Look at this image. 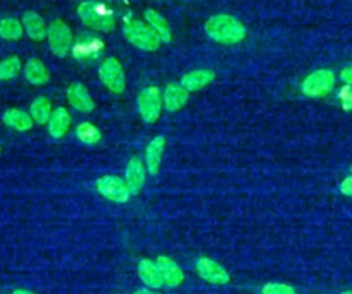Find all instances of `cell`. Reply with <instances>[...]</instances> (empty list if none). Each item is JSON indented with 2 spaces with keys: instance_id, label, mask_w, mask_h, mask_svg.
I'll return each instance as SVG.
<instances>
[{
  "instance_id": "1",
  "label": "cell",
  "mask_w": 352,
  "mask_h": 294,
  "mask_svg": "<svg viewBox=\"0 0 352 294\" xmlns=\"http://www.w3.org/2000/svg\"><path fill=\"white\" fill-rule=\"evenodd\" d=\"M206 34L220 44H235L243 40L246 34L245 26L234 16L219 14L209 18L205 23Z\"/></svg>"
},
{
  "instance_id": "2",
  "label": "cell",
  "mask_w": 352,
  "mask_h": 294,
  "mask_svg": "<svg viewBox=\"0 0 352 294\" xmlns=\"http://www.w3.org/2000/svg\"><path fill=\"white\" fill-rule=\"evenodd\" d=\"M77 14L88 27L98 32H111L116 26L114 12L99 1H82L77 8Z\"/></svg>"
},
{
  "instance_id": "3",
  "label": "cell",
  "mask_w": 352,
  "mask_h": 294,
  "mask_svg": "<svg viewBox=\"0 0 352 294\" xmlns=\"http://www.w3.org/2000/svg\"><path fill=\"white\" fill-rule=\"evenodd\" d=\"M124 36L132 45L143 51H157L161 45V40L154 30L140 21L125 22Z\"/></svg>"
},
{
  "instance_id": "4",
  "label": "cell",
  "mask_w": 352,
  "mask_h": 294,
  "mask_svg": "<svg viewBox=\"0 0 352 294\" xmlns=\"http://www.w3.org/2000/svg\"><path fill=\"white\" fill-rule=\"evenodd\" d=\"M47 40L50 49L58 58H65L72 52L73 34L70 27L60 19L51 22L47 30Z\"/></svg>"
},
{
  "instance_id": "5",
  "label": "cell",
  "mask_w": 352,
  "mask_h": 294,
  "mask_svg": "<svg viewBox=\"0 0 352 294\" xmlns=\"http://www.w3.org/2000/svg\"><path fill=\"white\" fill-rule=\"evenodd\" d=\"M162 96L157 87H146L138 96V110L142 120L147 124H154L162 111Z\"/></svg>"
},
{
  "instance_id": "6",
  "label": "cell",
  "mask_w": 352,
  "mask_h": 294,
  "mask_svg": "<svg viewBox=\"0 0 352 294\" xmlns=\"http://www.w3.org/2000/svg\"><path fill=\"white\" fill-rule=\"evenodd\" d=\"M102 84L114 93H122L125 91V73L118 59L109 56L106 58L98 70Z\"/></svg>"
},
{
  "instance_id": "7",
  "label": "cell",
  "mask_w": 352,
  "mask_h": 294,
  "mask_svg": "<svg viewBox=\"0 0 352 294\" xmlns=\"http://www.w3.org/2000/svg\"><path fill=\"white\" fill-rule=\"evenodd\" d=\"M96 190L102 196L116 203H125L132 195L126 183L121 177L113 174L99 177L96 180Z\"/></svg>"
},
{
  "instance_id": "8",
  "label": "cell",
  "mask_w": 352,
  "mask_h": 294,
  "mask_svg": "<svg viewBox=\"0 0 352 294\" xmlns=\"http://www.w3.org/2000/svg\"><path fill=\"white\" fill-rule=\"evenodd\" d=\"M334 74L330 70L320 69L307 76L301 84V91L309 98H319L329 93L334 87Z\"/></svg>"
},
{
  "instance_id": "9",
  "label": "cell",
  "mask_w": 352,
  "mask_h": 294,
  "mask_svg": "<svg viewBox=\"0 0 352 294\" xmlns=\"http://www.w3.org/2000/svg\"><path fill=\"white\" fill-rule=\"evenodd\" d=\"M103 49L104 44L98 36L85 33L81 34L76 43H73L72 54L77 60L82 63H91L100 56Z\"/></svg>"
},
{
  "instance_id": "10",
  "label": "cell",
  "mask_w": 352,
  "mask_h": 294,
  "mask_svg": "<svg viewBox=\"0 0 352 294\" xmlns=\"http://www.w3.org/2000/svg\"><path fill=\"white\" fill-rule=\"evenodd\" d=\"M195 269L199 278L208 283L226 284L230 282V273L226 271V268L208 257L198 258L195 262Z\"/></svg>"
},
{
  "instance_id": "11",
  "label": "cell",
  "mask_w": 352,
  "mask_h": 294,
  "mask_svg": "<svg viewBox=\"0 0 352 294\" xmlns=\"http://www.w3.org/2000/svg\"><path fill=\"white\" fill-rule=\"evenodd\" d=\"M146 181V168L139 157H132L125 168V183L132 195H138Z\"/></svg>"
},
{
  "instance_id": "12",
  "label": "cell",
  "mask_w": 352,
  "mask_h": 294,
  "mask_svg": "<svg viewBox=\"0 0 352 294\" xmlns=\"http://www.w3.org/2000/svg\"><path fill=\"white\" fill-rule=\"evenodd\" d=\"M162 283L168 287H177L183 283L184 280V273L182 271V268L176 264V261H173L172 258L166 257V256H160L157 257L155 261Z\"/></svg>"
},
{
  "instance_id": "13",
  "label": "cell",
  "mask_w": 352,
  "mask_h": 294,
  "mask_svg": "<svg viewBox=\"0 0 352 294\" xmlns=\"http://www.w3.org/2000/svg\"><path fill=\"white\" fill-rule=\"evenodd\" d=\"M66 96L70 106L81 113H91L95 109V102L92 100L88 89L81 82L70 84Z\"/></svg>"
},
{
  "instance_id": "14",
  "label": "cell",
  "mask_w": 352,
  "mask_h": 294,
  "mask_svg": "<svg viewBox=\"0 0 352 294\" xmlns=\"http://www.w3.org/2000/svg\"><path fill=\"white\" fill-rule=\"evenodd\" d=\"M187 100H188V91L183 88L180 82H170L166 85L162 95V102H164V107L168 111L175 113L180 110L182 107L186 106Z\"/></svg>"
},
{
  "instance_id": "15",
  "label": "cell",
  "mask_w": 352,
  "mask_h": 294,
  "mask_svg": "<svg viewBox=\"0 0 352 294\" xmlns=\"http://www.w3.org/2000/svg\"><path fill=\"white\" fill-rule=\"evenodd\" d=\"M165 137L164 136H155L151 139V142L147 144L146 148V169L150 174L155 176L160 172L161 168V161H162V154L165 150Z\"/></svg>"
},
{
  "instance_id": "16",
  "label": "cell",
  "mask_w": 352,
  "mask_h": 294,
  "mask_svg": "<svg viewBox=\"0 0 352 294\" xmlns=\"http://www.w3.org/2000/svg\"><path fill=\"white\" fill-rule=\"evenodd\" d=\"M213 80H214V71L213 70H210V69H198V70L186 73L182 77L180 84L188 92H194V91L202 89L204 87L210 84Z\"/></svg>"
},
{
  "instance_id": "17",
  "label": "cell",
  "mask_w": 352,
  "mask_h": 294,
  "mask_svg": "<svg viewBox=\"0 0 352 294\" xmlns=\"http://www.w3.org/2000/svg\"><path fill=\"white\" fill-rule=\"evenodd\" d=\"M3 122L16 131V132H26L33 128V118L29 113L21 109H8L3 114Z\"/></svg>"
},
{
  "instance_id": "18",
  "label": "cell",
  "mask_w": 352,
  "mask_h": 294,
  "mask_svg": "<svg viewBox=\"0 0 352 294\" xmlns=\"http://www.w3.org/2000/svg\"><path fill=\"white\" fill-rule=\"evenodd\" d=\"M48 133L54 139L63 137L70 126V114L65 107H58L52 111L48 122Z\"/></svg>"
},
{
  "instance_id": "19",
  "label": "cell",
  "mask_w": 352,
  "mask_h": 294,
  "mask_svg": "<svg viewBox=\"0 0 352 294\" xmlns=\"http://www.w3.org/2000/svg\"><path fill=\"white\" fill-rule=\"evenodd\" d=\"M22 25L25 32L28 33V36L34 40V41H41L47 37V25L44 22V19L36 14L34 11H28L23 14L22 18Z\"/></svg>"
},
{
  "instance_id": "20",
  "label": "cell",
  "mask_w": 352,
  "mask_h": 294,
  "mask_svg": "<svg viewBox=\"0 0 352 294\" xmlns=\"http://www.w3.org/2000/svg\"><path fill=\"white\" fill-rule=\"evenodd\" d=\"M138 275L148 289H160L164 283L155 261L142 258L138 264Z\"/></svg>"
},
{
  "instance_id": "21",
  "label": "cell",
  "mask_w": 352,
  "mask_h": 294,
  "mask_svg": "<svg viewBox=\"0 0 352 294\" xmlns=\"http://www.w3.org/2000/svg\"><path fill=\"white\" fill-rule=\"evenodd\" d=\"M23 74L25 78L33 85H44L50 80V73L45 65L37 58H32L28 60L23 69Z\"/></svg>"
},
{
  "instance_id": "22",
  "label": "cell",
  "mask_w": 352,
  "mask_h": 294,
  "mask_svg": "<svg viewBox=\"0 0 352 294\" xmlns=\"http://www.w3.org/2000/svg\"><path fill=\"white\" fill-rule=\"evenodd\" d=\"M144 18L148 23V26L154 30V33L160 37L161 43L168 44L172 40V33H170V27L168 25V22L165 21V18L158 14L155 10H146L144 11Z\"/></svg>"
},
{
  "instance_id": "23",
  "label": "cell",
  "mask_w": 352,
  "mask_h": 294,
  "mask_svg": "<svg viewBox=\"0 0 352 294\" xmlns=\"http://www.w3.org/2000/svg\"><path fill=\"white\" fill-rule=\"evenodd\" d=\"M34 122L43 125L47 124L52 111H51V103L45 96H37L32 104H30V113Z\"/></svg>"
},
{
  "instance_id": "24",
  "label": "cell",
  "mask_w": 352,
  "mask_h": 294,
  "mask_svg": "<svg viewBox=\"0 0 352 294\" xmlns=\"http://www.w3.org/2000/svg\"><path fill=\"white\" fill-rule=\"evenodd\" d=\"M76 136L77 139L88 146H94L96 143H99V140L102 139V133L91 122H81L77 125L76 128Z\"/></svg>"
},
{
  "instance_id": "25",
  "label": "cell",
  "mask_w": 352,
  "mask_h": 294,
  "mask_svg": "<svg viewBox=\"0 0 352 294\" xmlns=\"http://www.w3.org/2000/svg\"><path fill=\"white\" fill-rule=\"evenodd\" d=\"M23 34V25L15 18H4L0 21V37L4 40H19Z\"/></svg>"
},
{
  "instance_id": "26",
  "label": "cell",
  "mask_w": 352,
  "mask_h": 294,
  "mask_svg": "<svg viewBox=\"0 0 352 294\" xmlns=\"http://www.w3.org/2000/svg\"><path fill=\"white\" fill-rule=\"evenodd\" d=\"M22 69V62L16 55L8 56L0 62V80L7 81L15 78Z\"/></svg>"
},
{
  "instance_id": "27",
  "label": "cell",
  "mask_w": 352,
  "mask_h": 294,
  "mask_svg": "<svg viewBox=\"0 0 352 294\" xmlns=\"http://www.w3.org/2000/svg\"><path fill=\"white\" fill-rule=\"evenodd\" d=\"M261 294H296V291L289 284L268 283L261 289Z\"/></svg>"
},
{
  "instance_id": "28",
  "label": "cell",
  "mask_w": 352,
  "mask_h": 294,
  "mask_svg": "<svg viewBox=\"0 0 352 294\" xmlns=\"http://www.w3.org/2000/svg\"><path fill=\"white\" fill-rule=\"evenodd\" d=\"M340 191L344 194V195H348V196H352V176H348L345 177L341 184H340Z\"/></svg>"
},
{
  "instance_id": "29",
  "label": "cell",
  "mask_w": 352,
  "mask_h": 294,
  "mask_svg": "<svg viewBox=\"0 0 352 294\" xmlns=\"http://www.w3.org/2000/svg\"><path fill=\"white\" fill-rule=\"evenodd\" d=\"M341 80L345 81L346 84H352V66L345 67V69L341 71Z\"/></svg>"
},
{
  "instance_id": "30",
  "label": "cell",
  "mask_w": 352,
  "mask_h": 294,
  "mask_svg": "<svg viewBox=\"0 0 352 294\" xmlns=\"http://www.w3.org/2000/svg\"><path fill=\"white\" fill-rule=\"evenodd\" d=\"M132 294H160V293H154L151 290H147V289H139L136 291H133Z\"/></svg>"
},
{
  "instance_id": "31",
  "label": "cell",
  "mask_w": 352,
  "mask_h": 294,
  "mask_svg": "<svg viewBox=\"0 0 352 294\" xmlns=\"http://www.w3.org/2000/svg\"><path fill=\"white\" fill-rule=\"evenodd\" d=\"M12 294H36V293H32L29 290H23V289H16L12 291Z\"/></svg>"
},
{
  "instance_id": "32",
  "label": "cell",
  "mask_w": 352,
  "mask_h": 294,
  "mask_svg": "<svg viewBox=\"0 0 352 294\" xmlns=\"http://www.w3.org/2000/svg\"><path fill=\"white\" fill-rule=\"evenodd\" d=\"M341 294H352V291H342Z\"/></svg>"
},
{
  "instance_id": "33",
  "label": "cell",
  "mask_w": 352,
  "mask_h": 294,
  "mask_svg": "<svg viewBox=\"0 0 352 294\" xmlns=\"http://www.w3.org/2000/svg\"><path fill=\"white\" fill-rule=\"evenodd\" d=\"M0 151H1V148H0Z\"/></svg>"
}]
</instances>
